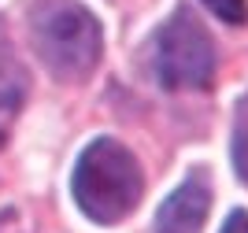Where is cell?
<instances>
[{
    "mask_svg": "<svg viewBox=\"0 0 248 233\" xmlns=\"http://www.w3.org/2000/svg\"><path fill=\"white\" fill-rule=\"evenodd\" d=\"M71 193L85 218L115 226L137 211V203L145 196V174L126 144H119L115 137H96L82 148L74 163Z\"/></svg>",
    "mask_w": 248,
    "mask_h": 233,
    "instance_id": "cell-1",
    "label": "cell"
},
{
    "mask_svg": "<svg viewBox=\"0 0 248 233\" xmlns=\"http://www.w3.org/2000/svg\"><path fill=\"white\" fill-rule=\"evenodd\" d=\"M204 8L215 19L230 22V26H245L248 22V0H204Z\"/></svg>",
    "mask_w": 248,
    "mask_h": 233,
    "instance_id": "cell-7",
    "label": "cell"
},
{
    "mask_svg": "<svg viewBox=\"0 0 248 233\" xmlns=\"http://www.w3.org/2000/svg\"><path fill=\"white\" fill-rule=\"evenodd\" d=\"M30 41L60 81H82L100 60V22L74 0H37L30 11Z\"/></svg>",
    "mask_w": 248,
    "mask_h": 233,
    "instance_id": "cell-2",
    "label": "cell"
},
{
    "mask_svg": "<svg viewBox=\"0 0 248 233\" xmlns=\"http://www.w3.org/2000/svg\"><path fill=\"white\" fill-rule=\"evenodd\" d=\"M148 63H152L155 81L170 93L207 89L215 78V41L193 11L178 8L155 30L148 45Z\"/></svg>",
    "mask_w": 248,
    "mask_h": 233,
    "instance_id": "cell-3",
    "label": "cell"
},
{
    "mask_svg": "<svg viewBox=\"0 0 248 233\" xmlns=\"http://www.w3.org/2000/svg\"><path fill=\"white\" fill-rule=\"evenodd\" d=\"M222 233H248V211H233L222 226Z\"/></svg>",
    "mask_w": 248,
    "mask_h": 233,
    "instance_id": "cell-8",
    "label": "cell"
},
{
    "mask_svg": "<svg viewBox=\"0 0 248 233\" xmlns=\"http://www.w3.org/2000/svg\"><path fill=\"white\" fill-rule=\"evenodd\" d=\"M211 211V178L193 171L155 211V233H200Z\"/></svg>",
    "mask_w": 248,
    "mask_h": 233,
    "instance_id": "cell-4",
    "label": "cell"
},
{
    "mask_svg": "<svg viewBox=\"0 0 248 233\" xmlns=\"http://www.w3.org/2000/svg\"><path fill=\"white\" fill-rule=\"evenodd\" d=\"M22 96H26V71L8 45H0V111H15Z\"/></svg>",
    "mask_w": 248,
    "mask_h": 233,
    "instance_id": "cell-5",
    "label": "cell"
},
{
    "mask_svg": "<svg viewBox=\"0 0 248 233\" xmlns=\"http://www.w3.org/2000/svg\"><path fill=\"white\" fill-rule=\"evenodd\" d=\"M230 155H233V171L248 185V96L237 100L233 111V141H230Z\"/></svg>",
    "mask_w": 248,
    "mask_h": 233,
    "instance_id": "cell-6",
    "label": "cell"
}]
</instances>
